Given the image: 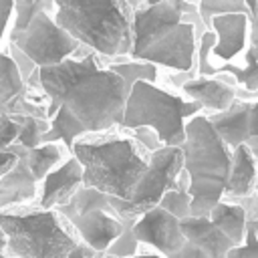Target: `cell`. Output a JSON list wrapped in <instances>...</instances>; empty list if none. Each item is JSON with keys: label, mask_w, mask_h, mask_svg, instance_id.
Returning <instances> with one entry per match:
<instances>
[{"label": "cell", "mask_w": 258, "mask_h": 258, "mask_svg": "<svg viewBox=\"0 0 258 258\" xmlns=\"http://www.w3.org/2000/svg\"><path fill=\"white\" fill-rule=\"evenodd\" d=\"M40 87L48 101V119L64 105L87 131L121 127L129 91L119 75L109 67H101L99 54L93 50L40 69Z\"/></svg>", "instance_id": "1"}, {"label": "cell", "mask_w": 258, "mask_h": 258, "mask_svg": "<svg viewBox=\"0 0 258 258\" xmlns=\"http://www.w3.org/2000/svg\"><path fill=\"white\" fill-rule=\"evenodd\" d=\"M171 258H210V254H206L200 246H196V244H191V242L185 240V244Z\"/></svg>", "instance_id": "36"}, {"label": "cell", "mask_w": 258, "mask_h": 258, "mask_svg": "<svg viewBox=\"0 0 258 258\" xmlns=\"http://www.w3.org/2000/svg\"><path fill=\"white\" fill-rule=\"evenodd\" d=\"M103 258H113V256H107V254H105V256H103Z\"/></svg>", "instance_id": "46"}, {"label": "cell", "mask_w": 258, "mask_h": 258, "mask_svg": "<svg viewBox=\"0 0 258 258\" xmlns=\"http://www.w3.org/2000/svg\"><path fill=\"white\" fill-rule=\"evenodd\" d=\"M189 204H191V196L187 191H177V189H169L161 196L159 200V208H163L165 212H169L173 218L183 220L189 216Z\"/></svg>", "instance_id": "28"}, {"label": "cell", "mask_w": 258, "mask_h": 258, "mask_svg": "<svg viewBox=\"0 0 258 258\" xmlns=\"http://www.w3.org/2000/svg\"><path fill=\"white\" fill-rule=\"evenodd\" d=\"M187 2H191V4H198V2H200V0H187Z\"/></svg>", "instance_id": "45"}, {"label": "cell", "mask_w": 258, "mask_h": 258, "mask_svg": "<svg viewBox=\"0 0 258 258\" xmlns=\"http://www.w3.org/2000/svg\"><path fill=\"white\" fill-rule=\"evenodd\" d=\"M12 147L24 157L36 183H40L44 179V175L48 171H52L56 165H60V161H62V149L56 143H40L32 149H24L22 145L12 143Z\"/></svg>", "instance_id": "21"}, {"label": "cell", "mask_w": 258, "mask_h": 258, "mask_svg": "<svg viewBox=\"0 0 258 258\" xmlns=\"http://www.w3.org/2000/svg\"><path fill=\"white\" fill-rule=\"evenodd\" d=\"M54 210L73 224L87 246L103 254L123 230V220L113 212L109 196L95 187L81 185L67 204Z\"/></svg>", "instance_id": "8"}, {"label": "cell", "mask_w": 258, "mask_h": 258, "mask_svg": "<svg viewBox=\"0 0 258 258\" xmlns=\"http://www.w3.org/2000/svg\"><path fill=\"white\" fill-rule=\"evenodd\" d=\"M246 145H248V149L252 151V155L256 157V161H258V137H252V139H248L246 141ZM254 194L258 196V179H256V187H254Z\"/></svg>", "instance_id": "39"}, {"label": "cell", "mask_w": 258, "mask_h": 258, "mask_svg": "<svg viewBox=\"0 0 258 258\" xmlns=\"http://www.w3.org/2000/svg\"><path fill=\"white\" fill-rule=\"evenodd\" d=\"M71 153L83 165V185L119 200L131 198L147 169V159L133 139L75 141Z\"/></svg>", "instance_id": "3"}, {"label": "cell", "mask_w": 258, "mask_h": 258, "mask_svg": "<svg viewBox=\"0 0 258 258\" xmlns=\"http://www.w3.org/2000/svg\"><path fill=\"white\" fill-rule=\"evenodd\" d=\"M12 119L20 127L18 137H16L18 145H22L24 149H32V147L40 145V137L48 129L46 119H38V117H30V115H14Z\"/></svg>", "instance_id": "25"}, {"label": "cell", "mask_w": 258, "mask_h": 258, "mask_svg": "<svg viewBox=\"0 0 258 258\" xmlns=\"http://www.w3.org/2000/svg\"><path fill=\"white\" fill-rule=\"evenodd\" d=\"M81 185H83V165L75 155H71L44 175L40 185L38 208L54 210L67 204Z\"/></svg>", "instance_id": "17"}, {"label": "cell", "mask_w": 258, "mask_h": 258, "mask_svg": "<svg viewBox=\"0 0 258 258\" xmlns=\"http://www.w3.org/2000/svg\"><path fill=\"white\" fill-rule=\"evenodd\" d=\"M185 139L179 145L183 153V169L189 175V185L216 183L226 185L232 161V149L214 131L208 115H194L183 125Z\"/></svg>", "instance_id": "7"}, {"label": "cell", "mask_w": 258, "mask_h": 258, "mask_svg": "<svg viewBox=\"0 0 258 258\" xmlns=\"http://www.w3.org/2000/svg\"><path fill=\"white\" fill-rule=\"evenodd\" d=\"M200 111L202 107L189 99H181L175 93L159 89L155 83L137 81L127 93L121 127H151L157 131L163 145L179 147L185 139V121Z\"/></svg>", "instance_id": "5"}, {"label": "cell", "mask_w": 258, "mask_h": 258, "mask_svg": "<svg viewBox=\"0 0 258 258\" xmlns=\"http://www.w3.org/2000/svg\"><path fill=\"white\" fill-rule=\"evenodd\" d=\"M189 175L183 169V153L179 147L163 145L149 153L147 169L135 185L129 200H119L109 196V204L117 216L139 218L143 212L159 204L161 196L169 189L187 191Z\"/></svg>", "instance_id": "6"}, {"label": "cell", "mask_w": 258, "mask_h": 258, "mask_svg": "<svg viewBox=\"0 0 258 258\" xmlns=\"http://www.w3.org/2000/svg\"><path fill=\"white\" fill-rule=\"evenodd\" d=\"M115 75H119L127 87V91L137 83V81H147V83H155L157 79V67L147 62V60H137V58H129V56H121V58H113L107 64Z\"/></svg>", "instance_id": "23"}, {"label": "cell", "mask_w": 258, "mask_h": 258, "mask_svg": "<svg viewBox=\"0 0 258 258\" xmlns=\"http://www.w3.org/2000/svg\"><path fill=\"white\" fill-rule=\"evenodd\" d=\"M258 179V161L246 143L232 149L230 173L224 185V198H242L254 191Z\"/></svg>", "instance_id": "19"}, {"label": "cell", "mask_w": 258, "mask_h": 258, "mask_svg": "<svg viewBox=\"0 0 258 258\" xmlns=\"http://www.w3.org/2000/svg\"><path fill=\"white\" fill-rule=\"evenodd\" d=\"M85 133H89L85 129V125L64 105H60L56 109V113L48 119V129L42 133L40 143H58V141H62L64 147L71 151L73 149V143L81 135H85Z\"/></svg>", "instance_id": "20"}, {"label": "cell", "mask_w": 258, "mask_h": 258, "mask_svg": "<svg viewBox=\"0 0 258 258\" xmlns=\"http://www.w3.org/2000/svg\"><path fill=\"white\" fill-rule=\"evenodd\" d=\"M248 18V44L258 48V0H244Z\"/></svg>", "instance_id": "33"}, {"label": "cell", "mask_w": 258, "mask_h": 258, "mask_svg": "<svg viewBox=\"0 0 258 258\" xmlns=\"http://www.w3.org/2000/svg\"><path fill=\"white\" fill-rule=\"evenodd\" d=\"M131 131H133V141L137 145H141L143 149H147L149 153L155 151V149H159V147H163V143H161V139H159V135H157L155 129L145 127V125H139V127H135Z\"/></svg>", "instance_id": "30"}, {"label": "cell", "mask_w": 258, "mask_h": 258, "mask_svg": "<svg viewBox=\"0 0 258 258\" xmlns=\"http://www.w3.org/2000/svg\"><path fill=\"white\" fill-rule=\"evenodd\" d=\"M133 258H163V256H161V254H141V256L135 254Z\"/></svg>", "instance_id": "43"}, {"label": "cell", "mask_w": 258, "mask_h": 258, "mask_svg": "<svg viewBox=\"0 0 258 258\" xmlns=\"http://www.w3.org/2000/svg\"><path fill=\"white\" fill-rule=\"evenodd\" d=\"M6 252L16 258H67L77 240L60 222L56 210L6 208L0 212Z\"/></svg>", "instance_id": "4"}, {"label": "cell", "mask_w": 258, "mask_h": 258, "mask_svg": "<svg viewBox=\"0 0 258 258\" xmlns=\"http://www.w3.org/2000/svg\"><path fill=\"white\" fill-rule=\"evenodd\" d=\"M198 32L191 22H179L153 44H149L137 60H147L155 67H165L177 73H196Z\"/></svg>", "instance_id": "11"}, {"label": "cell", "mask_w": 258, "mask_h": 258, "mask_svg": "<svg viewBox=\"0 0 258 258\" xmlns=\"http://www.w3.org/2000/svg\"><path fill=\"white\" fill-rule=\"evenodd\" d=\"M214 226H218L236 246L242 244L246 234V212L240 204L232 200H222L210 214Z\"/></svg>", "instance_id": "22"}, {"label": "cell", "mask_w": 258, "mask_h": 258, "mask_svg": "<svg viewBox=\"0 0 258 258\" xmlns=\"http://www.w3.org/2000/svg\"><path fill=\"white\" fill-rule=\"evenodd\" d=\"M6 52H8V56L12 58V62L16 64V69H18V73H20L22 81L26 83V81H28V77H30L38 67H36V64H34V62H32V60H30V58H28V56H26V54L16 46V44H12V42H8V50H6Z\"/></svg>", "instance_id": "31"}, {"label": "cell", "mask_w": 258, "mask_h": 258, "mask_svg": "<svg viewBox=\"0 0 258 258\" xmlns=\"http://www.w3.org/2000/svg\"><path fill=\"white\" fill-rule=\"evenodd\" d=\"M133 234L137 242L153 246L163 258H171L185 244V238L179 230V220L159 206H153L135 220Z\"/></svg>", "instance_id": "12"}, {"label": "cell", "mask_w": 258, "mask_h": 258, "mask_svg": "<svg viewBox=\"0 0 258 258\" xmlns=\"http://www.w3.org/2000/svg\"><path fill=\"white\" fill-rule=\"evenodd\" d=\"M54 22L103 58L129 56L133 8L125 0H52Z\"/></svg>", "instance_id": "2"}, {"label": "cell", "mask_w": 258, "mask_h": 258, "mask_svg": "<svg viewBox=\"0 0 258 258\" xmlns=\"http://www.w3.org/2000/svg\"><path fill=\"white\" fill-rule=\"evenodd\" d=\"M198 4L187 0H161L155 4H145L133 10V40L129 58H137L149 44L169 32L175 24L185 22L189 10Z\"/></svg>", "instance_id": "10"}, {"label": "cell", "mask_w": 258, "mask_h": 258, "mask_svg": "<svg viewBox=\"0 0 258 258\" xmlns=\"http://www.w3.org/2000/svg\"><path fill=\"white\" fill-rule=\"evenodd\" d=\"M18 131H20V127L12 117L0 115V151L8 149L12 143H16Z\"/></svg>", "instance_id": "32"}, {"label": "cell", "mask_w": 258, "mask_h": 258, "mask_svg": "<svg viewBox=\"0 0 258 258\" xmlns=\"http://www.w3.org/2000/svg\"><path fill=\"white\" fill-rule=\"evenodd\" d=\"M119 218L123 220V230L109 244V248L105 250V254L107 256H113V258H133L137 254V244H139L137 238H135V234H133V224H135L137 218H123V216H119Z\"/></svg>", "instance_id": "26"}, {"label": "cell", "mask_w": 258, "mask_h": 258, "mask_svg": "<svg viewBox=\"0 0 258 258\" xmlns=\"http://www.w3.org/2000/svg\"><path fill=\"white\" fill-rule=\"evenodd\" d=\"M14 16V2L12 0H0V42L4 40L6 32L10 30Z\"/></svg>", "instance_id": "34"}, {"label": "cell", "mask_w": 258, "mask_h": 258, "mask_svg": "<svg viewBox=\"0 0 258 258\" xmlns=\"http://www.w3.org/2000/svg\"><path fill=\"white\" fill-rule=\"evenodd\" d=\"M8 42L16 44L38 69L58 64L83 48V44L60 28L46 10H40L30 24L16 36L8 38Z\"/></svg>", "instance_id": "9"}, {"label": "cell", "mask_w": 258, "mask_h": 258, "mask_svg": "<svg viewBox=\"0 0 258 258\" xmlns=\"http://www.w3.org/2000/svg\"><path fill=\"white\" fill-rule=\"evenodd\" d=\"M44 6H46V10L48 12H54V4H52V0H40Z\"/></svg>", "instance_id": "42"}, {"label": "cell", "mask_w": 258, "mask_h": 258, "mask_svg": "<svg viewBox=\"0 0 258 258\" xmlns=\"http://www.w3.org/2000/svg\"><path fill=\"white\" fill-rule=\"evenodd\" d=\"M0 115H30L48 121L46 105L32 99L8 52H0Z\"/></svg>", "instance_id": "13"}, {"label": "cell", "mask_w": 258, "mask_h": 258, "mask_svg": "<svg viewBox=\"0 0 258 258\" xmlns=\"http://www.w3.org/2000/svg\"><path fill=\"white\" fill-rule=\"evenodd\" d=\"M185 97L202 107V111L210 113H220L226 111L234 101H236V81L220 73L216 77H191L185 83L179 85Z\"/></svg>", "instance_id": "15"}, {"label": "cell", "mask_w": 258, "mask_h": 258, "mask_svg": "<svg viewBox=\"0 0 258 258\" xmlns=\"http://www.w3.org/2000/svg\"><path fill=\"white\" fill-rule=\"evenodd\" d=\"M105 254L103 252H97V250H93L91 246H87L85 242H77L75 244V248L69 252V256L67 258H103Z\"/></svg>", "instance_id": "37"}, {"label": "cell", "mask_w": 258, "mask_h": 258, "mask_svg": "<svg viewBox=\"0 0 258 258\" xmlns=\"http://www.w3.org/2000/svg\"><path fill=\"white\" fill-rule=\"evenodd\" d=\"M210 30L216 34L210 58L220 62H232L236 56L244 54L248 46V18L242 12L220 14L210 22Z\"/></svg>", "instance_id": "16"}, {"label": "cell", "mask_w": 258, "mask_h": 258, "mask_svg": "<svg viewBox=\"0 0 258 258\" xmlns=\"http://www.w3.org/2000/svg\"><path fill=\"white\" fill-rule=\"evenodd\" d=\"M198 12H200V18H202L204 26L210 30V22H212L214 16L234 14V12L246 14V4H244V0H200L198 2Z\"/></svg>", "instance_id": "27"}, {"label": "cell", "mask_w": 258, "mask_h": 258, "mask_svg": "<svg viewBox=\"0 0 258 258\" xmlns=\"http://www.w3.org/2000/svg\"><path fill=\"white\" fill-rule=\"evenodd\" d=\"M179 230L187 242L200 246L206 254H210V258H226L228 250L236 246L218 226L212 224L210 218L187 216L179 220Z\"/></svg>", "instance_id": "18"}, {"label": "cell", "mask_w": 258, "mask_h": 258, "mask_svg": "<svg viewBox=\"0 0 258 258\" xmlns=\"http://www.w3.org/2000/svg\"><path fill=\"white\" fill-rule=\"evenodd\" d=\"M28 202V198L20 191H14V189H6V187H0V212L6 210V208H12V206H20Z\"/></svg>", "instance_id": "35"}, {"label": "cell", "mask_w": 258, "mask_h": 258, "mask_svg": "<svg viewBox=\"0 0 258 258\" xmlns=\"http://www.w3.org/2000/svg\"><path fill=\"white\" fill-rule=\"evenodd\" d=\"M226 258H258V236L250 228H246L242 244L230 248Z\"/></svg>", "instance_id": "29"}, {"label": "cell", "mask_w": 258, "mask_h": 258, "mask_svg": "<svg viewBox=\"0 0 258 258\" xmlns=\"http://www.w3.org/2000/svg\"><path fill=\"white\" fill-rule=\"evenodd\" d=\"M0 258H8L6 256V236L2 232V228H0Z\"/></svg>", "instance_id": "40"}, {"label": "cell", "mask_w": 258, "mask_h": 258, "mask_svg": "<svg viewBox=\"0 0 258 258\" xmlns=\"http://www.w3.org/2000/svg\"><path fill=\"white\" fill-rule=\"evenodd\" d=\"M8 149H10L12 153H16V163H14V167H12L6 175L0 177V187L20 191V194H24L28 200H32V198L38 194V183H36V179L32 177V173H30V169H28L24 157H22L12 145H10Z\"/></svg>", "instance_id": "24"}, {"label": "cell", "mask_w": 258, "mask_h": 258, "mask_svg": "<svg viewBox=\"0 0 258 258\" xmlns=\"http://www.w3.org/2000/svg\"><path fill=\"white\" fill-rule=\"evenodd\" d=\"M246 228H250L258 236V220H246Z\"/></svg>", "instance_id": "41"}, {"label": "cell", "mask_w": 258, "mask_h": 258, "mask_svg": "<svg viewBox=\"0 0 258 258\" xmlns=\"http://www.w3.org/2000/svg\"><path fill=\"white\" fill-rule=\"evenodd\" d=\"M16 163V153H12L10 149H2L0 151V177L6 175Z\"/></svg>", "instance_id": "38"}, {"label": "cell", "mask_w": 258, "mask_h": 258, "mask_svg": "<svg viewBox=\"0 0 258 258\" xmlns=\"http://www.w3.org/2000/svg\"><path fill=\"white\" fill-rule=\"evenodd\" d=\"M155 2H161V0H141V6H145V4H155Z\"/></svg>", "instance_id": "44"}, {"label": "cell", "mask_w": 258, "mask_h": 258, "mask_svg": "<svg viewBox=\"0 0 258 258\" xmlns=\"http://www.w3.org/2000/svg\"><path fill=\"white\" fill-rule=\"evenodd\" d=\"M214 131L224 141L228 149H234L246 143L252 137H258V99L242 101L236 99L226 111L208 115Z\"/></svg>", "instance_id": "14"}]
</instances>
